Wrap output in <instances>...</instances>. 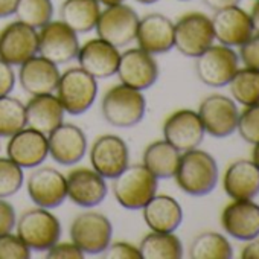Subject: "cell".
I'll use <instances>...</instances> for the list:
<instances>
[{
    "instance_id": "484cf974",
    "label": "cell",
    "mask_w": 259,
    "mask_h": 259,
    "mask_svg": "<svg viewBox=\"0 0 259 259\" xmlns=\"http://www.w3.org/2000/svg\"><path fill=\"white\" fill-rule=\"evenodd\" d=\"M142 217L153 232H176L183 221V209L171 195H154L144 207Z\"/></svg>"
},
{
    "instance_id": "8fae6325",
    "label": "cell",
    "mask_w": 259,
    "mask_h": 259,
    "mask_svg": "<svg viewBox=\"0 0 259 259\" xmlns=\"http://www.w3.org/2000/svg\"><path fill=\"white\" fill-rule=\"evenodd\" d=\"M159 73L160 70L154 55L144 49L133 48L120 54L116 75L122 84L144 92L156 84Z\"/></svg>"
},
{
    "instance_id": "8d00e7d4",
    "label": "cell",
    "mask_w": 259,
    "mask_h": 259,
    "mask_svg": "<svg viewBox=\"0 0 259 259\" xmlns=\"http://www.w3.org/2000/svg\"><path fill=\"white\" fill-rule=\"evenodd\" d=\"M31 248L17 233L0 235V259H29Z\"/></svg>"
},
{
    "instance_id": "d590c367",
    "label": "cell",
    "mask_w": 259,
    "mask_h": 259,
    "mask_svg": "<svg viewBox=\"0 0 259 259\" xmlns=\"http://www.w3.org/2000/svg\"><path fill=\"white\" fill-rule=\"evenodd\" d=\"M236 132L247 144L259 142V102L245 107L242 113H239Z\"/></svg>"
},
{
    "instance_id": "7c38bea8",
    "label": "cell",
    "mask_w": 259,
    "mask_h": 259,
    "mask_svg": "<svg viewBox=\"0 0 259 259\" xmlns=\"http://www.w3.org/2000/svg\"><path fill=\"white\" fill-rule=\"evenodd\" d=\"M38 54V29L16 20L0 31V60L20 66Z\"/></svg>"
},
{
    "instance_id": "603a6c76",
    "label": "cell",
    "mask_w": 259,
    "mask_h": 259,
    "mask_svg": "<svg viewBox=\"0 0 259 259\" xmlns=\"http://www.w3.org/2000/svg\"><path fill=\"white\" fill-rule=\"evenodd\" d=\"M221 226L238 241H251L259 236V204L253 200H233L221 213Z\"/></svg>"
},
{
    "instance_id": "6da1fadb",
    "label": "cell",
    "mask_w": 259,
    "mask_h": 259,
    "mask_svg": "<svg viewBox=\"0 0 259 259\" xmlns=\"http://www.w3.org/2000/svg\"><path fill=\"white\" fill-rule=\"evenodd\" d=\"M174 179L185 194L192 197L207 195L218 183L217 160L209 153L198 148L185 151L182 153Z\"/></svg>"
},
{
    "instance_id": "60d3db41",
    "label": "cell",
    "mask_w": 259,
    "mask_h": 259,
    "mask_svg": "<svg viewBox=\"0 0 259 259\" xmlns=\"http://www.w3.org/2000/svg\"><path fill=\"white\" fill-rule=\"evenodd\" d=\"M17 213L14 206L7 201V198H0V235L10 233L16 229Z\"/></svg>"
},
{
    "instance_id": "4316f807",
    "label": "cell",
    "mask_w": 259,
    "mask_h": 259,
    "mask_svg": "<svg viewBox=\"0 0 259 259\" xmlns=\"http://www.w3.org/2000/svg\"><path fill=\"white\" fill-rule=\"evenodd\" d=\"M223 188L232 200H253L259 194V168L253 160L233 162L224 174Z\"/></svg>"
},
{
    "instance_id": "d6a6232c",
    "label": "cell",
    "mask_w": 259,
    "mask_h": 259,
    "mask_svg": "<svg viewBox=\"0 0 259 259\" xmlns=\"http://www.w3.org/2000/svg\"><path fill=\"white\" fill-rule=\"evenodd\" d=\"M26 126L25 104L11 96H0V138H10Z\"/></svg>"
},
{
    "instance_id": "ffe728a7",
    "label": "cell",
    "mask_w": 259,
    "mask_h": 259,
    "mask_svg": "<svg viewBox=\"0 0 259 259\" xmlns=\"http://www.w3.org/2000/svg\"><path fill=\"white\" fill-rule=\"evenodd\" d=\"M212 28L215 40L229 48H239L254 34L250 14L239 8V5L215 11Z\"/></svg>"
},
{
    "instance_id": "74e56055",
    "label": "cell",
    "mask_w": 259,
    "mask_h": 259,
    "mask_svg": "<svg viewBox=\"0 0 259 259\" xmlns=\"http://www.w3.org/2000/svg\"><path fill=\"white\" fill-rule=\"evenodd\" d=\"M99 256L102 259H142L139 245L136 247L126 241H111Z\"/></svg>"
},
{
    "instance_id": "836d02e7",
    "label": "cell",
    "mask_w": 259,
    "mask_h": 259,
    "mask_svg": "<svg viewBox=\"0 0 259 259\" xmlns=\"http://www.w3.org/2000/svg\"><path fill=\"white\" fill-rule=\"evenodd\" d=\"M17 20L40 29L54 17L52 0H19L16 8Z\"/></svg>"
},
{
    "instance_id": "f6af8a7d",
    "label": "cell",
    "mask_w": 259,
    "mask_h": 259,
    "mask_svg": "<svg viewBox=\"0 0 259 259\" xmlns=\"http://www.w3.org/2000/svg\"><path fill=\"white\" fill-rule=\"evenodd\" d=\"M203 2L213 11H218V10H224V8H229V7H235V5H239L241 0H203Z\"/></svg>"
},
{
    "instance_id": "7402d4cb",
    "label": "cell",
    "mask_w": 259,
    "mask_h": 259,
    "mask_svg": "<svg viewBox=\"0 0 259 259\" xmlns=\"http://www.w3.org/2000/svg\"><path fill=\"white\" fill-rule=\"evenodd\" d=\"M120 52L113 45L96 37L79 46L76 60L81 69L96 79H105L116 75Z\"/></svg>"
},
{
    "instance_id": "30bf717a",
    "label": "cell",
    "mask_w": 259,
    "mask_h": 259,
    "mask_svg": "<svg viewBox=\"0 0 259 259\" xmlns=\"http://www.w3.org/2000/svg\"><path fill=\"white\" fill-rule=\"evenodd\" d=\"M78 34L61 20H51L38 29V55L55 64H66L79 51Z\"/></svg>"
},
{
    "instance_id": "ac0fdd59",
    "label": "cell",
    "mask_w": 259,
    "mask_h": 259,
    "mask_svg": "<svg viewBox=\"0 0 259 259\" xmlns=\"http://www.w3.org/2000/svg\"><path fill=\"white\" fill-rule=\"evenodd\" d=\"M49 156L48 136L31 126L10 136L7 144V157L16 162L23 169H34L40 166Z\"/></svg>"
},
{
    "instance_id": "4dcf8cb0",
    "label": "cell",
    "mask_w": 259,
    "mask_h": 259,
    "mask_svg": "<svg viewBox=\"0 0 259 259\" xmlns=\"http://www.w3.org/2000/svg\"><path fill=\"white\" fill-rule=\"evenodd\" d=\"M189 257L192 259H230L233 257L232 244L217 232H204L191 242Z\"/></svg>"
},
{
    "instance_id": "83f0119b",
    "label": "cell",
    "mask_w": 259,
    "mask_h": 259,
    "mask_svg": "<svg viewBox=\"0 0 259 259\" xmlns=\"http://www.w3.org/2000/svg\"><path fill=\"white\" fill-rule=\"evenodd\" d=\"M180 157L182 153L163 139L151 142L144 150L142 163L151 171V174L157 180H168L174 179L180 163Z\"/></svg>"
},
{
    "instance_id": "7dc6e473",
    "label": "cell",
    "mask_w": 259,
    "mask_h": 259,
    "mask_svg": "<svg viewBox=\"0 0 259 259\" xmlns=\"http://www.w3.org/2000/svg\"><path fill=\"white\" fill-rule=\"evenodd\" d=\"M251 160H253V163L259 168V142H257V144H254V147H253V151H251Z\"/></svg>"
},
{
    "instance_id": "d6986e66",
    "label": "cell",
    "mask_w": 259,
    "mask_h": 259,
    "mask_svg": "<svg viewBox=\"0 0 259 259\" xmlns=\"http://www.w3.org/2000/svg\"><path fill=\"white\" fill-rule=\"evenodd\" d=\"M67 198L79 207H95L104 201L108 188L105 179L93 168H75L66 176Z\"/></svg>"
},
{
    "instance_id": "bcb514c9",
    "label": "cell",
    "mask_w": 259,
    "mask_h": 259,
    "mask_svg": "<svg viewBox=\"0 0 259 259\" xmlns=\"http://www.w3.org/2000/svg\"><path fill=\"white\" fill-rule=\"evenodd\" d=\"M250 19H251L254 34H259V0H256V2L253 4V7H251Z\"/></svg>"
},
{
    "instance_id": "277c9868",
    "label": "cell",
    "mask_w": 259,
    "mask_h": 259,
    "mask_svg": "<svg viewBox=\"0 0 259 259\" xmlns=\"http://www.w3.org/2000/svg\"><path fill=\"white\" fill-rule=\"evenodd\" d=\"M55 93L64 111L78 116L95 104L98 96V79L79 66L70 67L61 73Z\"/></svg>"
},
{
    "instance_id": "8992f818",
    "label": "cell",
    "mask_w": 259,
    "mask_h": 259,
    "mask_svg": "<svg viewBox=\"0 0 259 259\" xmlns=\"http://www.w3.org/2000/svg\"><path fill=\"white\" fill-rule=\"evenodd\" d=\"M139 19L141 17L136 10L125 5V2L104 7V10H101L95 31L99 38L119 49L136 40Z\"/></svg>"
},
{
    "instance_id": "ba28073f",
    "label": "cell",
    "mask_w": 259,
    "mask_h": 259,
    "mask_svg": "<svg viewBox=\"0 0 259 259\" xmlns=\"http://www.w3.org/2000/svg\"><path fill=\"white\" fill-rule=\"evenodd\" d=\"M113 239V224L101 212L85 210L70 223V241L84 254H101Z\"/></svg>"
},
{
    "instance_id": "ab89813d",
    "label": "cell",
    "mask_w": 259,
    "mask_h": 259,
    "mask_svg": "<svg viewBox=\"0 0 259 259\" xmlns=\"http://www.w3.org/2000/svg\"><path fill=\"white\" fill-rule=\"evenodd\" d=\"M238 57L245 67L259 70V34H253L244 45L239 46Z\"/></svg>"
},
{
    "instance_id": "1f68e13d",
    "label": "cell",
    "mask_w": 259,
    "mask_h": 259,
    "mask_svg": "<svg viewBox=\"0 0 259 259\" xmlns=\"http://www.w3.org/2000/svg\"><path fill=\"white\" fill-rule=\"evenodd\" d=\"M227 85L230 87V93L238 104L248 107V105L259 102V70L257 69H251V67L238 69Z\"/></svg>"
},
{
    "instance_id": "f35d334b",
    "label": "cell",
    "mask_w": 259,
    "mask_h": 259,
    "mask_svg": "<svg viewBox=\"0 0 259 259\" xmlns=\"http://www.w3.org/2000/svg\"><path fill=\"white\" fill-rule=\"evenodd\" d=\"M85 254L73 241H57L46 250L48 259H82Z\"/></svg>"
},
{
    "instance_id": "5bb4252c",
    "label": "cell",
    "mask_w": 259,
    "mask_h": 259,
    "mask_svg": "<svg viewBox=\"0 0 259 259\" xmlns=\"http://www.w3.org/2000/svg\"><path fill=\"white\" fill-rule=\"evenodd\" d=\"M89 159L96 172L113 180L130 165V150L120 136L102 135L92 144Z\"/></svg>"
},
{
    "instance_id": "2e32d148",
    "label": "cell",
    "mask_w": 259,
    "mask_h": 259,
    "mask_svg": "<svg viewBox=\"0 0 259 259\" xmlns=\"http://www.w3.org/2000/svg\"><path fill=\"white\" fill-rule=\"evenodd\" d=\"M28 195L38 207L55 209L67 198L66 176L51 166H37L26 182Z\"/></svg>"
},
{
    "instance_id": "9c48e42d",
    "label": "cell",
    "mask_w": 259,
    "mask_h": 259,
    "mask_svg": "<svg viewBox=\"0 0 259 259\" xmlns=\"http://www.w3.org/2000/svg\"><path fill=\"white\" fill-rule=\"evenodd\" d=\"M238 54L224 45H212L197 57L195 72L198 79L209 87H224L238 70Z\"/></svg>"
},
{
    "instance_id": "3957f363",
    "label": "cell",
    "mask_w": 259,
    "mask_h": 259,
    "mask_svg": "<svg viewBox=\"0 0 259 259\" xmlns=\"http://www.w3.org/2000/svg\"><path fill=\"white\" fill-rule=\"evenodd\" d=\"M159 180L144 163L128 165L113 179V195L119 206L128 210L142 209L156 194Z\"/></svg>"
},
{
    "instance_id": "e575fe53",
    "label": "cell",
    "mask_w": 259,
    "mask_h": 259,
    "mask_svg": "<svg viewBox=\"0 0 259 259\" xmlns=\"http://www.w3.org/2000/svg\"><path fill=\"white\" fill-rule=\"evenodd\" d=\"M25 182L23 168L10 157H0V198L16 195Z\"/></svg>"
},
{
    "instance_id": "d4e9b609",
    "label": "cell",
    "mask_w": 259,
    "mask_h": 259,
    "mask_svg": "<svg viewBox=\"0 0 259 259\" xmlns=\"http://www.w3.org/2000/svg\"><path fill=\"white\" fill-rule=\"evenodd\" d=\"M26 107V126H31L43 135L51 132L64 122V108L54 93L35 95L25 104Z\"/></svg>"
},
{
    "instance_id": "ee69618b",
    "label": "cell",
    "mask_w": 259,
    "mask_h": 259,
    "mask_svg": "<svg viewBox=\"0 0 259 259\" xmlns=\"http://www.w3.org/2000/svg\"><path fill=\"white\" fill-rule=\"evenodd\" d=\"M19 0H0V19L14 16Z\"/></svg>"
},
{
    "instance_id": "5b68a950",
    "label": "cell",
    "mask_w": 259,
    "mask_h": 259,
    "mask_svg": "<svg viewBox=\"0 0 259 259\" xmlns=\"http://www.w3.org/2000/svg\"><path fill=\"white\" fill-rule=\"evenodd\" d=\"M17 235L35 251H46L61 238V223L51 209L34 207L20 215L16 223Z\"/></svg>"
},
{
    "instance_id": "7a4b0ae2",
    "label": "cell",
    "mask_w": 259,
    "mask_h": 259,
    "mask_svg": "<svg viewBox=\"0 0 259 259\" xmlns=\"http://www.w3.org/2000/svg\"><path fill=\"white\" fill-rule=\"evenodd\" d=\"M101 113L105 122L117 128H132L142 122L147 113V99L141 90L116 84L110 87L101 101Z\"/></svg>"
},
{
    "instance_id": "681fc988",
    "label": "cell",
    "mask_w": 259,
    "mask_h": 259,
    "mask_svg": "<svg viewBox=\"0 0 259 259\" xmlns=\"http://www.w3.org/2000/svg\"><path fill=\"white\" fill-rule=\"evenodd\" d=\"M138 4H142V5H153V4H157L159 0H136Z\"/></svg>"
},
{
    "instance_id": "cb8c5ba5",
    "label": "cell",
    "mask_w": 259,
    "mask_h": 259,
    "mask_svg": "<svg viewBox=\"0 0 259 259\" xmlns=\"http://www.w3.org/2000/svg\"><path fill=\"white\" fill-rule=\"evenodd\" d=\"M19 67V81L26 93L35 96L55 92L61 76L58 64L37 54Z\"/></svg>"
},
{
    "instance_id": "b9f144b4",
    "label": "cell",
    "mask_w": 259,
    "mask_h": 259,
    "mask_svg": "<svg viewBox=\"0 0 259 259\" xmlns=\"http://www.w3.org/2000/svg\"><path fill=\"white\" fill-rule=\"evenodd\" d=\"M16 85V73L13 66L0 60V96H7L14 90Z\"/></svg>"
},
{
    "instance_id": "52a82bcc",
    "label": "cell",
    "mask_w": 259,
    "mask_h": 259,
    "mask_svg": "<svg viewBox=\"0 0 259 259\" xmlns=\"http://www.w3.org/2000/svg\"><path fill=\"white\" fill-rule=\"evenodd\" d=\"M215 41L212 19L194 11L174 23V48L188 58H197Z\"/></svg>"
},
{
    "instance_id": "4fadbf2b",
    "label": "cell",
    "mask_w": 259,
    "mask_h": 259,
    "mask_svg": "<svg viewBox=\"0 0 259 259\" xmlns=\"http://www.w3.org/2000/svg\"><path fill=\"white\" fill-rule=\"evenodd\" d=\"M198 116L203 122L204 132L212 138H227L236 132L239 110L230 98L224 95H210L201 101Z\"/></svg>"
},
{
    "instance_id": "7bdbcfd3",
    "label": "cell",
    "mask_w": 259,
    "mask_h": 259,
    "mask_svg": "<svg viewBox=\"0 0 259 259\" xmlns=\"http://www.w3.org/2000/svg\"><path fill=\"white\" fill-rule=\"evenodd\" d=\"M242 259H259V239H251L248 244L242 248L241 253Z\"/></svg>"
},
{
    "instance_id": "c3c4849f",
    "label": "cell",
    "mask_w": 259,
    "mask_h": 259,
    "mask_svg": "<svg viewBox=\"0 0 259 259\" xmlns=\"http://www.w3.org/2000/svg\"><path fill=\"white\" fill-rule=\"evenodd\" d=\"M101 7H111V5H117V4H123L125 0H98Z\"/></svg>"
},
{
    "instance_id": "44dd1931",
    "label": "cell",
    "mask_w": 259,
    "mask_h": 259,
    "mask_svg": "<svg viewBox=\"0 0 259 259\" xmlns=\"http://www.w3.org/2000/svg\"><path fill=\"white\" fill-rule=\"evenodd\" d=\"M138 48L151 55L166 54L174 48V22L159 13L139 19L136 32Z\"/></svg>"
},
{
    "instance_id": "9a60e30c",
    "label": "cell",
    "mask_w": 259,
    "mask_h": 259,
    "mask_svg": "<svg viewBox=\"0 0 259 259\" xmlns=\"http://www.w3.org/2000/svg\"><path fill=\"white\" fill-rule=\"evenodd\" d=\"M204 135L206 132L198 113L189 108L174 111L163 123V139L180 153L198 148Z\"/></svg>"
},
{
    "instance_id": "f546056e",
    "label": "cell",
    "mask_w": 259,
    "mask_h": 259,
    "mask_svg": "<svg viewBox=\"0 0 259 259\" xmlns=\"http://www.w3.org/2000/svg\"><path fill=\"white\" fill-rule=\"evenodd\" d=\"M142 259H180L183 244L174 232H150L139 244Z\"/></svg>"
},
{
    "instance_id": "f1b7e54d",
    "label": "cell",
    "mask_w": 259,
    "mask_h": 259,
    "mask_svg": "<svg viewBox=\"0 0 259 259\" xmlns=\"http://www.w3.org/2000/svg\"><path fill=\"white\" fill-rule=\"evenodd\" d=\"M101 14L98 0H64L60 7V20L76 34H85L95 29Z\"/></svg>"
},
{
    "instance_id": "e0dca14e",
    "label": "cell",
    "mask_w": 259,
    "mask_h": 259,
    "mask_svg": "<svg viewBox=\"0 0 259 259\" xmlns=\"http://www.w3.org/2000/svg\"><path fill=\"white\" fill-rule=\"evenodd\" d=\"M49 156L63 166H73L87 154V136L78 125L61 123L48 135Z\"/></svg>"
}]
</instances>
